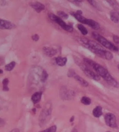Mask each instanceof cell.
Listing matches in <instances>:
<instances>
[{
  "mask_svg": "<svg viewBox=\"0 0 119 132\" xmlns=\"http://www.w3.org/2000/svg\"><path fill=\"white\" fill-rule=\"evenodd\" d=\"M79 41L84 47L100 58L107 60H111L113 58V54L110 52L105 50L101 45L94 41L83 38H79Z\"/></svg>",
  "mask_w": 119,
  "mask_h": 132,
  "instance_id": "obj_1",
  "label": "cell"
},
{
  "mask_svg": "<svg viewBox=\"0 0 119 132\" xmlns=\"http://www.w3.org/2000/svg\"><path fill=\"white\" fill-rule=\"evenodd\" d=\"M84 62L85 63L86 65H88L90 67L92 68L95 70L96 73L99 75L100 77H102L109 85L113 86V87L117 86V82L109 73L108 70L106 68L89 58H84Z\"/></svg>",
  "mask_w": 119,
  "mask_h": 132,
  "instance_id": "obj_2",
  "label": "cell"
},
{
  "mask_svg": "<svg viewBox=\"0 0 119 132\" xmlns=\"http://www.w3.org/2000/svg\"><path fill=\"white\" fill-rule=\"evenodd\" d=\"M92 36L93 37L95 38L96 40H97L100 44L103 46L105 47L106 48L112 51H118V48L114 45L113 43H112L110 42H109V40H107L106 38L103 37L101 35H100L99 33L97 32H93L92 33Z\"/></svg>",
  "mask_w": 119,
  "mask_h": 132,
  "instance_id": "obj_3",
  "label": "cell"
},
{
  "mask_svg": "<svg viewBox=\"0 0 119 132\" xmlns=\"http://www.w3.org/2000/svg\"><path fill=\"white\" fill-rule=\"evenodd\" d=\"M75 62L77 63V64L80 67L81 69L83 70L84 74H85L87 76L96 81H98L100 80V76L99 75H98L95 72H93L92 70H91L90 68L87 67V65H86L85 63H82L79 60H78V62L77 61H75Z\"/></svg>",
  "mask_w": 119,
  "mask_h": 132,
  "instance_id": "obj_4",
  "label": "cell"
},
{
  "mask_svg": "<svg viewBox=\"0 0 119 132\" xmlns=\"http://www.w3.org/2000/svg\"><path fill=\"white\" fill-rule=\"evenodd\" d=\"M48 16L52 20H53L54 22H55L56 23L59 25L63 30H66V31H68V32H72L73 31V27L66 24L58 16H56L52 13H49Z\"/></svg>",
  "mask_w": 119,
  "mask_h": 132,
  "instance_id": "obj_5",
  "label": "cell"
},
{
  "mask_svg": "<svg viewBox=\"0 0 119 132\" xmlns=\"http://www.w3.org/2000/svg\"><path fill=\"white\" fill-rule=\"evenodd\" d=\"M105 121L107 126L111 127H116V118L115 115L112 113H107L105 116Z\"/></svg>",
  "mask_w": 119,
  "mask_h": 132,
  "instance_id": "obj_6",
  "label": "cell"
},
{
  "mask_svg": "<svg viewBox=\"0 0 119 132\" xmlns=\"http://www.w3.org/2000/svg\"><path fill=\"white\" fill-rule=\"evenodd\" d=\"M15 28V24H13L8 20L0 19V29H12Z\"/></svg>",
  "mask_w": 119,
  "mask_h": 132,
  "instance_id": "obj_7",
  "label": "cell"
},
{
  "mask_svg": "<svg viewBox=\"0 0 119 132\" xmlns=\"http://www.w3.org/2000/svg\"><path fill=\"white\" fill-rule=\"evenodd\" d=\"M30 5L32 8H33L34 10H35L37 12L40 13L44 10L45 9V5H43L42 4L39 3V2H36V3H30Z\"/></svg>",
  "mask_w": 119,
  "mask_h": 132,
  "instance_id": "obj_8",
  "label": "cell"
},
{
  "mask_svg": "<svg viewBox=\"0 0 119 132\" xmlns=\"http://www.w3.org/2000/svg\"><path fill=\"white\" fill-rule=\"evenodd\" d=\"M83 24L88 25V26H90L91 28L95 29V30H98V29L100 28L99 24L97 22H96L92 19H89L86 18Z\"/></svg>",
  "mask_w": 119,
  "mask_h": 132,
  "instance_id": "obj_9",
  "label": "cell"
},
{
  "mask_svg": "<svg viewBox=\"0 0 119 132\" xmlns=\"http://www.w3.org/2000/svg\"><path fill=\"white\" fill-rule=\"evenodd\" d=\"M51 114V110L50 109H47V110H44L41 113L40 121V123H44L45 122V120L47 119L48 118L50 117Z\"/></svg>",
  "mask_w": 119,
  "mask_h": 132,
  "instance_id": "obj_10",
  "label": "cell"
},
{
  "mask_svg": "<svg viewBox=\"0 0 119 132\" xmlns=\"http://www.w3.org/2000/svg\"><path fill=\"white\" fill-rule=\"evenodd\" d=\"M43 51H44L45 55L48 56H50V57L56 55L57 52L56 50L52 48H50L48 47H44L43 48Z\"/></svg>",
  "mask_w": 119,
  "mask_h": 132,
  "instance_id": "obj_11",
  "label": "cell"
},
{
  "mask_svg": "<svg viewBox=\"0 0 119 132\" xmlns=\"http://www.w3.org/2000/svg\"><path fill=\"white\" fill-rule=\"evenodd\" d=\"M73 77H74L75 80H77L78 82L80 84L81 86H83V87H88V83L87 81L85 79L82 78L80 76L77 75L75 73L74 74V75H73Z\"/></svg>",
  "mask_w": 119,
  "mask_h": 132,
  "instance_id": "obj_12",
  "label": "cell"
},
{
  "mask_svg": "<svg viewBox=\"0 0 119 132\" xmlns=\"http://www.w3.org/2000/svg\"><path fill=\"white\" fill-rule=\"evenodd\" d=\"M42 97L41 92H36L31 96V101L34 104H37L40 101Z\"/></svg>",
  "mask_w": 119,
  "mask_h": 132,
  "instance_id": "obj_13",
  "label": "cell"
},
{
  "mask_svg": "<svg viewBox=\"0 0 119 132\" xmlns=\"http://www.w3.org/2000/svg\"><path fill=\"white\" fill-rule=\"evenodd\" d=\"M110 19L114 23H118L119 22V12L116 10H113L110 12Z\"/></svg>",
  "mask_w": 119,
  "mask_h": 132,
  "instance_id": "obj_14",
  "label": "cell"
},
{
  "mask_svg": "<svg viewBox=\"0 0 119 132\" xmlns=\"http://www.w3.org/2000/svg\"><path fill=\"white\" fill-rule=\"evenodd\" d=\"M55 61L56 64L60 66V67H63L65 66L66 63H67V58L66 57H62V56H58V57L55 58Z\"/></svg>",
  "mask_w": 119,
  "mask_h": 132,
  "instance_id": "obj_15",
  "label": "cell"
},
{
  "mask_svg": "<svg viewBox=\"0 0 119 132\" xmlns=\"http://www.w3.org/2000/svg\"><path fill=\"white\" fill-rule=\"evenodd\" d=\"M102 108L100 106L95 107L92 111V114L95 118H99L102 115Z\"/></svg>",
  "mask_w": 119,
  "mask_h": 132,
  "instance_id": "obj_16",
  "label": "cell"
},
{
  "mask_svg": "<svg viewBox=\"0 0 119 132\" xmlns=\"http://www.w3.org/2000/svg\"><path fill=\"white\" fill-rule=\"evenodd\" d=\"M71 15H72L73 16H74L75 19H76L78 21L82 23H84V21L86 18L85 17H84L82 15H80L79 13H77L76 12H70Z\"/></svg>",
  "mask_w": 119,
  "mask_h": 132,
  "instance_id": "obj_17",
  "label": "cell"
},
{
  "mask_svg": "<svg viewBox=\"0 0 119 132\" xmlns=\"http://www.w3.org/2000/svg\"><path fill=\"white\" fill-rule=\"evenodd\" d=\"M77 28L79 30H80V31L81 33V34L84 36H86L88 34V30L85 27H84L83 24H79L77 25Z\"/></svg>",
  "mask_w": 119,
  "mask_h": 132,
  "instance_id": "obj_18",
  "label": "cell"
},
{
  "mask_svg": "<svg viewBox=\"0 0 119 132\" xmlns=\"http://www.w3.org/2000/svg\"><path fill=\"white\" fill-rule=\"evenodd\" d=\"M15 65H16V62H14V61H12V62H11L10 63H8V64L5 65V69L6 70V71H11V70L15 68Z\"/></svg>",
  "mask_w": 119,
  "mask_h": 132,
  "instance_id": "obj_19",
  "label": "cell"
},
{
  "mask_svg": "<svg viewBox=\"0 0 119 132\" xmlns=\"http://www.w3.org/2000/svg\"><path fill=\"white\" fill-rule=\"evenodd\" d=\"M48 78V73H47L46 70H44L42 71V75H41V81L42 83H44L47 81Z\"/></svg>",
  "mask_w": 119,
  "mask_h": 132,
  "instance_id": "obj_20",
  "label": "cell"
},
{
  "mask_svg": "<svg viewBox=\"0 0 119 132\" xmlns=\"http://www.w3.org/2000/svg\"><path fill=\"white\" fill-rule=\"evenodd\" d=\"M81 102L82 104L86 105H90L91 103V100L90 98L87 97H83L81 98Z\"/></svg>",
  "mask_w": 119,
  "mask_h": 132,
  "instance_id": "obj_21",
  "label": "cell"
},
{
  "mask_svg": "<svg viewBox=\"0 0 119 132\" xmlns=\"http://www.w3.org/2000/svg\"><path fill=\"white\" fill-rule=\"evenodd\" d=\"M57 14H58V16L61 18L62 19H67L69 17L68 14H67L65 12H63V11H58L57 12Z\"/></svg>",
  "mask_w": 119,
  "mask_h": 132,
  "instance_id": "obj_22",
  "label": "cell"
},
{
  "mask_svg": "<svg viewBox=\"0 0 119 132\" xmlns=\"http://www.w3.org/2000/svg\"><path fill=\"white\" fill-rule=\"evenodd\" d=\"M9 84V80L7 78L4 79L3 80V90L5 92H8L9 90V88L8 87V85Z\"/></svg>",
  "mask_w": 119,
  "mask_h": 132,
  "instance_id": "obj_23",
  "label": "cell"
},
{
  "mask_svg": "<svg viewBox=\"0 0 119 132\" xmlns=\"http://www.w3.org/2000/svg\"><path fill=\"white\" fill-rule=\"evenodd\" d=\"M56 126H52L51 127H49V128H48L47 129L44 130H42L40 132H56Z\"/></svg>",
  "mask_w": 119,
  "mask_h": 132,
  "instance_id": "obj_24",
  "label": "cell"
},
{
  "mask_svg": "<svg viewBox=\"0 0 119 132\" xmlns=\"http://www.w3.org/2000/svg\"><path fill=\"white\" fill-rule=\"evenodd\" d=\"M107 3H109V4L112 6V7L115 8V10L116 11L117 9V8H118V4L117 3L116 1H107Z\"/></svg>",
  "mask_w": 119,
  "mask_h": 132,
  "instance_id": "obj_25",
  "label": "cell"
},
{
  "mask_svg": "<svg viewBox=\"0 0 119 132\" xmlns=\"http://www.w3.org/2000/svg\"><path fill=\"white\" fill-rule=\"evenodd\" d=\"M113 40H114V43H115L116 44H117L119 45V37H118L117 36L114 35V36H113Z\"/></svg>",
  "mask_w": 119,
  "mask_h": 132,
  "instance_id": "obj_26",
  "label": "cell"
},
{
  "mask_svg": "<svg viewBox=\"0 0 119 132\" xmlns=\"http://www.w3.org/2000/svg\"><path fill=\"white\" fill-rule=\"evenodd\" d=\"M31 38L33 39V40L34 41V42H37V41L39 40V38H40V37H39V36L38 35L35 34V35L32 36Z\"/></svg>",
  "mask_w": 119,
  "mask_h": 132,
  "instance_id": "obj_27",
  "label": "cell"
},
{
  "mask_svg": "<svg viewBox=\"0 0 119 132\" xmlns=\"http://www.w3.org/2000/svg\"><path fill=\"white\" fill-rule=\"evenodd\" d=\"M75 73V72L74 71V70H69V72H68V76L69 77H73V75H74V74Z\"/></svg>",
  "mask_w": 119,
  "mask_h": 132,
  "instance_id": "obj_28",
  "label": "cell"
},
{
  "mask_svg": "<svg viewBox=\"0 0 119 132\" xmlns=\"http://www.w3.org/2000/svg\"><path fill=\"white\" fill-rule=\"evenodd\" d=\"M88 2L91 4V5H92L93 6H94V7H95L96 8H97V3H96L95 1H90V0H88Z\"/></svg>",
  "mask_w": 119,
  "mask_h": 132,
  "instance_id": "obj_29",
  "label": "cell"
},
{
  "mask_svg": "<svg viewBox=\"0 0 119 132\" xmlns=\"http://www.w3.org/2000/svg\"><path fill=\"white\" fill-rule=\"evenodd\" d=\"M4 125H5V121L3 119L0 118V127L4 126Z\"/></svg>",
  "mask_w": 119,
  "mask_h": 132,
  "instance_id": "obj_30",
  "label": "cell"
},
{
  "mask_svg": "<svg viewBox=\"0 0 119 132\" xmlns=\"http://www.w3.org/2000/svg\"><path fill=\"white\" fill-rule=\"evenodd\" d=\"M11 132H20V131H19V130L18 129H15L12 130V131H11Z\"/></svg>",
  "mask_w": 119,
  "mask_h": 132,
  "instance_id": "obj_31",
  "label": "cell"
},
{
  "mask_svg": "<svg viewBox=\"0 0 119 132\" xmlns=\"http://www.w3.org/2000/svg\"><path fill=\"white\" fill-rule=\"evenodd\" d=\"M74 120V117H72V118H71V119H70V121L71 122H72Z\"/></svg>",
  "mask_w": 119,
  "mask_h": 132,
  "instance_id": "obj_32",
  "label": "cell"
},
{
  "mask_svg": "<svg viewBox=\"0 0 119 132\" xmlns=\"http://www.w3.org/2000/svg\"><path fill=\"white\" fill-rule=\"evenodd\" d=\"M3 73V70H1V69H0V75Z\"/></svg>",
  "mask_w": 119,
  "mask_h": 132,
  "instance_id": "obj_33",
  "label": "cell"
},
{
  "mask_svg": "<svg viewBox=\"0 0 119 132\" xmlns=\"http://www.w3.org/2000/svg\"><path fill=\"white\" fill-rule=\"evenodd\" d=\"M72 132H77L76 130H73Z\"/></svg>",
  "mask_w": 119,
  "mask_h": 132,
  "instance_id": "obj_34",
  "label": "cell"
},
{
  "mask_svg": "<svg viewBox=\"0 0 119 132\" xmlns=\"http://www.w3.org/2000/svg\"><path fill=\"white\" fill-rule=\"evenodd\" d=\"M118 69H119V65H118Z\"/></svg>",
  "mask_w": 119,
  "mask_h": 132,
  "instance_id": "obj_35",
  "label": "cell"
},
{
  "mask_svg": "<svg viewBox=\"0 0 119 132\" xmlns=\"http://www.w3.org/2000/svg\"><path fill=\"white\" fill-rule=\"evenodd\" d=\"M106 132H111V131H106Z\"/></svg>",
  "mask_w": 119,
  "mask_h": 132,
  "instance_id": "obj_36",
  "label": "cell"
}]
</instances>
